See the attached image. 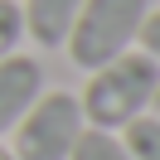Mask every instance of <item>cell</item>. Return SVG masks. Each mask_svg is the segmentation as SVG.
Returning a JSON list of instances; mask_svg holds the SVG:
<instances>
[{
  "label": "cell",
  "instance_id": "obj_1",
  "mask_svg": "<svg viewBox=\"0 0 160 160\" xmlns=\"http://www.w3.org/2000/svg\"><path fill=\"white\" fill-rule=\"evenodd\" d=\"M155 88H160V63L141 49H126L121 58L102 63V68L88 73V88H82V117L88 126H102V131H121L126 121L146 117L150 102H155Z\"/></svg>",
  "mask_w": 160,
  "mask_h": 160
},
{
  "label": "cell",
  "instance_id": "obj_2",
  "mask_svg": "<svg viewBox=\"0 0 160 160\" xmlns=\"http://www.w3.org/2000/svg\"><path fill=\"white\" fill-rule=\"evenodd\" d=\"M146 10H150V0H82L78 20L68 29V44H63L73 68L92 73L102 63L121 58L126 49H136Z\"/></svg>",
  "mask_w": 160,
  "mask_h": 160
},
{
  "label": "cell",
  "instance_id": "obj_3",
  "mask_svg": "<svg viewBox=\"0 0 160 160\" xmlns=\"http://www.w3.org/2000/svg\"><path fill=\"white\" fill-rule=\"evenodd\" d=\"M88 131L82 102L73 92H39L34 107L15 121V160H68L78 136Z\"/></svg>",
  "mask_w": 160,
  "mask_h": 160
},
{
  "label": "cell",
  "instance_id": "obj_4",
  "mask_svg": "<svg viewBox=\"0 0 160 160\" xmlns=\"http://www.w3.org/2000/svg\"><path fill=\"white\" fill-rule=\"evenodd\" d=\"M44 92V68L29 53H10L0 58V136H10L15 121L34 107V97Z\"/></svg>",
  "mask_w": 160,
  "mask_h": 160
},
{
  "label": "cell",
  "instance_id": "obj_5",
  "mask_svg": "<svg viewBox=\"0 0 160 160\" xmlns=\"http://www.w3.org/2000/svg\"><path fill=\"white\" fill-rule=\"evenodd\" d=\"M78 10H82V0H24V5H20L24 34H29L39 49H63L73 20H78Z\"/></svg>",
  "mask_w": 160,
  "mask_h": 160
},
{
  "label": "cell",
  "instance_id": "obj_6",
  "mask_svg": "<svg viewBox=\"0 0 160 160\" xmlns=\"http://www.w3.org/2000/svg\"><path fill=\"white\" fill-rule=\"evenodd\" d=\"M68 160H131L126 141L117 136V131H102V126H88L78 136V146H73Z\"/></svg>",
  "mask_w": 160,
  "mask_h": 160
},
{
  "label": "cell",
  "instance_id": "obj_7",
  "mask_svg": "<svg viewBox=\"0 0 160 160\" xmlns=\"http://www.w3.org/2000/svg\"><path fill=\"white\" fill-rule=\"evenodd\" d=\"M121 141H126L131 160H160V117L146 112V117L126 121V126H121Z\"/></svg>",
  "mask_w": 160,
  "mask_h": 160
},
{
  "label": "cell",
  "instance_id": "obj_8",
  "mask_svg": "<svg viewBox=\"0 0 160 160\" xmlns=\"http://www.w3.org/2000/svg\"><path fill=\"white\" fill-rule=\"evenodd\" d=\"M24 39V15H20V0H0V58L20 53Z\"/></svg>",
  "mask_w": 160,
  "mask_h": 160
},
{
  "label": "cell",
  "instance_id": "obj_9",
  "mask_svg": "<svg viewBox=\"0 0 160 160\" xmlns=\"http://www.w3.org/2000/svg\"><path fill=\"white\" fill-rule=\"evenodd\" d=\"M141 53H150V58L160 63V10H146V20H141Z\"/></svg>",
  "mask_w": 160,
  "mask_h": 160
},
{
  "label": "cell",
  "instance_id": "obj_10",
  "mask_svg": "<svg viewBox=\"0 0 160 160\" xmlns=\"http://www.w3.org/2000/svg\"><path fill=\"white\" fill-rule=\"evenodd\" d=\"M0 160H15V150H10V146H0Z\"/></svg>",
  "mask_w": 160,
  "mask_h": 160
},
{
  "label": "cell",
  "instance_id": "obj_11",
  "mask_svg": "<svg viewBox=\"0 0 160 160\" xmlns=\"http://www.w3.org/2000/svg\"><path fill=\"white\" fill-rule=\"evenodd\" d=\"M150 112H155V117H160V88H155V102H150Z\"/></svg>",
  "mask_w": 160,
  "mask_h": 160
}]
</instances>
